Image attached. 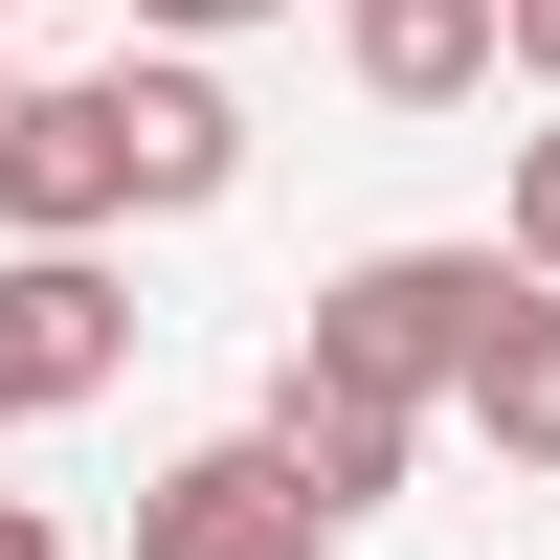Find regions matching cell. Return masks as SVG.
<instances>
[{
    "label": "cell",
    "instance_id": "1",
    "mask_svg": "<svg viewBox=\"0 0 560 560\" xmlns=\"http://www.w3.org/2000/svg\"><path fill=\"white\" fill-rule=\"evenodd\" d=\"M516 292H538L516 247H359L337 292H314V337H292V359H314V382H359V404H404V427H427V404L471 382V337H493Z\"/></svg>",
    "mask_w": 560,
    "mask_h": 560
},
{
    "label": "cell",
    "instance_id": "2",
    "mask_svg": "<svg viewBox=\"0 0 560 560\" xmlns=\"http://www.w3.org/2000/svg\"><path fill=\"white\" fill-rule=\"evenodd\" d=\"M0 224H23V247H113V224H135L113 68H68V90H0Z\"/></svg>",
    "mask_w": 560,
    "mask_h": 560
},
{
    "label": "cell",
    "instance_id": "3",
    "mask_svg": "<svg viewBox=\"0 0 560 560\" xmlns=\"http://www.w3.org/2000/svg\"><path fill=\"white\" fill-rule=\"evenodd\" d=\"M135 359V292L90 247H0V427H68L90 382Z\"/></svg>",
    "mask_w": 560,
    "mask_h": 560
},
{
    "label": "cell",
    "instance_id": "4",
    "mask_svg": "<svg viewBox=\"0 0 560 560\" xmlns=\"http://www.w3.org/2000/svg\"><path fill=\"white\" fill-rule=\"evenodd\" d=\"M135 560H337V516H314V493L224 427V448H179V471L135 493Z\"/></svg>",
    "mask_w": 560,
    "mask_h": 560
},
{
    "label": "cell",
    "instance_id": "5",
    "mask_svg": "<svg viewBox=\"0 0 560 560\" xmlns=\"http://www.w3.org/2000/svg\"><path fill=\"white\" fill-rule=\"evenodd\" d=\"M247 448H269V471H292L314 516L359 538V516H382V493H404V448H427V427H404V404H359V382H314V359H292V382H269V427H247Z\"/></svg>",
    "mask_w": 560,
    "mask_h": 560
},
{
    "label": "cell",
    "instance_id": "6",
    "mask_svg": "<svg viewBox=\"0 0 560 560\" xmlns=\"http://www.w3.org/2000/svg\"><path fill=\"white\" fill-rule=\"evenodd\" d=\"M113 135H135V202H224V179H247V113H224L179 45H158V68L113 45Z\"/></svg>",
    "mask_w": 560,
    "mask_h": 560
},
{
    "label": "cell",
    "instance_id": "7",
    "mask_svg": "<svg viewBox=\"0 0 560 560\" xmlns=\"http://www.w3.org/2000/svg\"><path fill=\"white\" fill-rule=\"evenodd\" d=\"M359 90H382V113H448V90H493V0H359Z\"/></svg>",
    "mask_w": 560,
    "mask_h": 560
},
{
    "label": "cell",
    "instance_id": "8",
    "mask_svg": "<svg viewBox=\"0 0 560 560\" xmlns=\"http://www.w3.org/2000/svg\"><path fill=\"white\" fill-rule=\"evenodd\" d=\"M448 404L493 427V471H560V292H516V314H493V337H471V382H448Z\"/></svg>",
    "mask_w": 560,
    "mask_h": 560
},
{
    "label": "cell",
    "instance_id": "9",
    "mask_svg": "<svg viewBox=\"0 0 560 560\" xmlns=\"http://www.w3.org/2000/svg\"><path fill=\"white\" fill-rule=\"evenodd\" d=\"M516 269L560 292V135H516Z\"/></svg>",
    "mask_w": 560,
    "mask_h": 560
},
{
    "label": "cell",
    "instance_id": "10",
    "mask_svg": "<svg viewBox=\"0 0 560 560\" xmlns=\"http://www.w3.org/2000/svg\"><path fill=\"white\" fill-rule=\"evenodd\" d=\"M135 23H158V45H224V23H269V0H135Z\"/></svg>",
    "mask_w": 560,
    "mask_h": 560
},
{
    "label": "cell",
    "instance_id": "11",
    "mask_svg": "<svg viewBox=\"0 0 560 560\" xmlns=\"http://www.w3.org/2000/svg\"><path fill=\"white\" fill-rule=\"evenodd\" d=\"M493 45H516V68H538V90H560V0H493Z\"/></svg>",
    "mask_w": 560,
    "mask_h": 560
},
{
    "label": "cell",
    "instance_id": "12",
    "mask_svg": "<svg viewBox=\"0 0 560 560\" xmlns=\"http://www.w3.org/2000/svg\"><path fill=\"white\" fill-rule=\"evenodd\" d=\"M0 560H68V538H45V516H23V493H0Z\"/></svg>",
    "mask_w": 560,
    "mask_h": 560
},
{
    "label": "cell",
    "instance_id": "13",
    "mask_svg": "<svg viewBox=\"0 0 560 560\" xmlns=\"http://www.w3.org/2000/svg\"><path fill=\"white\" fill-rule=\"evenodd\" d=\"M0 23H23V0H0Z\"/></svg>",
    "mask_w": 560,
    "mask_h": 560
},
{
    "label": "cell",
    "instance_id": "14",
    "mask_svg": "<svg viewBox=\"0 0 560 560\" xmlns=\"http://www.w3.org/2000/svg\"><path fill=\"white\" fill-rule=\"evenodd\" d=\"M0 90H23V68H0Z\"/></svg>",
    "mask_w": 560,
    "mask_h": 560
}]
</instances>
